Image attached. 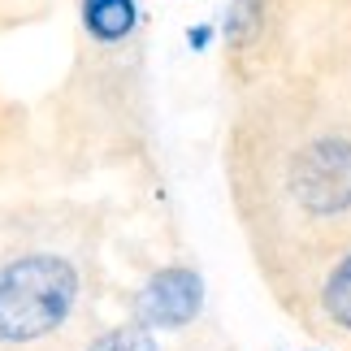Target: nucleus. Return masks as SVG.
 <instances>
[{
    "label": "nucleus",
    "mask_w": 351,
    "mask_h": 351,
    "mask_svg": "<svg viewBox=\"0 0 351 351\" xmlns=\"http://www.w3.org/2000/svg\"><path fill=\"white\" fill-rule=\"evenodd\" d=\"M291 13H351V0H282Z\"/></svg>",
    "instance_id": "8"
},
{
    "label": "nucleus",
    "mask_w": 351,
    "mask_h": 351,
    "mask_svg": "<svg viewBox=\"0 0 351 351\" xmlns=\"http://www.w3.org/2000/svg\"><path fill=\"white\" fill-rule=\"evenodd\" d=\"M78 300V274L61 256H18L0 265V343H35L61 330Z\"/></svg>",
    "instance_id": "3"
},
{
    "label": "nucleus",
    "mask_w": 351,
    "mask_h": 351,
    "mask_svg": "<svg viewBox=\"0 0 351 351\" xmlns=\"http://www.w3.org/2000/svg\"><path fill=\"white\" fill-rule=\"evenodd\" d=\"M265 287L313 339L351 351V239L295 261Z\"/></svg>",
    "instance_id": "2"
},
{
    "label": "nucleus",
    "mask_w": 351,
    "mask_h": 351,
    "mask_svg": "<svg viewBox=\"0 0 351 351\" xmlns=\"http://www.w3.org/2000/svg\"><path fill=\"white\" fill-rule=\"evenodd\" d=\"M199 304H204L199 274L186 265H169L147 278V287L134 300V313H139V326H147V330H178L186 321H195Z\"/></svg>",
    "instance_id": "5"
},
{
    "label": "nucleus",
    "mask_w": 351,
    "mask_h": 351,
    "mask_svg": "<svg viewBox=\"0 0 351 351\" xmlns=\"http://www.w3.org/2000/svg\"><path fill=\"white\" fill-rule=\"evenodd\" d=\"M287 9V5H282ZM291 65L317 78L351 109V13H291L287 9Z\"/></svg>",
    "instance_id": "4"
},
{
    "label": "nucleus",
    "mask_w": 351,
    "mask_h": 351,
    "mask_svg": "<svg viewBox=\"0 0 351 351\" xmlns=\"http://www.w3.org/2000/svg\"><path fill=\"white\" fill-rule=\"evenodd\" d=\"M87 351H160L156 347V339H152V330L147 326H117V330H109V334H100L96 343H91Z\"/></svg>",
    "instance_id": "7"
},
{
    "label": "nucleus",
    "mask_w": 351,
    "mask_h": 351,
    "mask_svg": "<svg viewBox=\"0 0 351 351\" xmlns=\"http://www.w3.org/2000/svg\"><path fill=\"white\" fill-rule=\"evenodd\" d=\"M221 169L261 278L351 239V109L300 70L243 87Z\"/></svg>",
    "instance_id": "1"
},
{
    "label": "nucleus",
    "mask_w": 351,
    "mask_h": 351,
    "mask_svg": "<svg viewBox=\"0 0 351 351\" xmlns=\"http://www.w3.org/2000/svg\"><path fill=\"white\" fill-rule=\"evenodd\" d=\"M134 18H139L134 0H83V26H87L91 39H100V44L126 39L134 31Z\"/></svg>",
    "instance_id": "6"
}]
</instances>
